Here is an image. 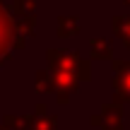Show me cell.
Listing matches in <instances>:
<instances>
[{
	"label": "cell",
	"instance_id": "cell-2",
	"mask_svg": "<svg viewBox=\"0 0 130 130\" xmlns=\"http://www.w3.org/2000/svg\"><path fill=\"white\" fill-rule=\"evenodd\" d=\"M14 39H17V31H14V12H10L3 5V0H0V68L7 60H12Z\"/></svg>",
	"mask_w": 130,
	"mask_h": 130
},
{
	"label": "cell",
	"instance_id": "cell-8",
	"mask_svg": "<svg viewBox=\"0 0 130 130\" xmlns=\"http://www.w3.org/2000/svg\"><path fill=\"white\" fill-rule=\"evenodd\" d=\"M34 14H14V31L17 36H24V39H31L34 36Z\"/></svg>",
	"mask_w": 130,
	"mask_h": 130
},
{
	"label": "cell",
	"instance_id": "cell-9",
	"mask_svg": "<svg viewBox=\"0 0 130 130\" xmlns=\"http://www.w3.org/2000/svg\"><path fill=\"white\" fill-rule=\"evenodd\" d=\"M79 34V22L77 17H58V36L60 39H70Z\"/></svg>",
	"mask_w": 130,
	"mask_h": 130
},
{
	"label": "cell",
	"instance_id": "cell-6",
	"mask_svg": "<svg viewBox=\"0 0 130 130\" xmlns=\"http://www.w3.org/2000/svg\"><path fill=\"white\" fill-rule=\"evenodd\" d=\"M34 130H58L56 116H51L46 104H36L34 106Z\"/></svg>",
	"mask_w": 130,
	"mask_h": 130
},
{
	"label": "cell",
	"instance_id": "cell-14",
	"mask_svg": "<svg viewBox=\"0 0 130 130\" xmlns=\"http://www.w3.org/2000/svg\"><path fill=\"white\" fill-rule=\"evenodd\" d=\"M92 125L94 128H101V113H94V116H92Z\"/></svg>",
	"mask_w": 130,
	"mask_h": 130
},
{
	"label": "cell",
	"instance_id": "cell-10",
	"mask_svg": "<svg viewBox=\"0 0 130 130\" xmlns=\"http://www.w3.org/2000/svg\"><path fill=\"white\" fill-rule=\"evenodd\" d=\"M34 89H36L39 94H48V92H53V89H56L51 70H39V72L34 75Z\"/></svg>",
	"mask_w": 130,
	"mask_h": 130
},
{
	"label": "cell",
	"instance_id": "cell-5",
	"mask_svg": "<svg viewBox=\"0 0 130 130\" xmlns=\"http://www.w3.org/2000/svg\"><path fill=\"white\" fill-rule=\"evenodd\" d=\"M123 101L104 104L101 108V130H123Z\"/></svg>",
	"mask_w": 130,
	"mask_h": 130
},
{
	"label": "cell",
	"instance_id": "cell-4",
	"mask_svg": "<svg viewBox=\"0 0 130 130\" xmlns=\"http://www.w3.org/2000/svg\"><path fill=\"white\" fill-rule=\"evenodd\" d=\"M113 94L118 101L130 104V60H113Z\"/></svg>",
	"mask_w": 130,
	"mask_h": 130
},
{
	"label": "cell",
	"instance_id": "cell-13",
	"mask_svg": "<svg viewBox=\"0 0 130 130\" xmlns=\"http://www.w3.org/2000/svg\"><path fill=\"white\" fill-rule=\"evenodd\" d=\"M36 0H12V12L14 14H34Z\"/></svg>",
	"mask_w": 130,
	"mask_h": 130
},
{
	"label": "cell",
	"instance_id": "cell-16",
	"mask_svg": "<svg viewBox=\"0 0 130 130\" xmlns=\"http://www.w3.org/2000/svg\"><path fill=\"white\" fill-rule=\"evenodd\" d=\"M125 3H128V5H130V0H125Z\"/></svg>",
	"mask_w": 130,
	"mask_h": 130
},
{
	"label": "cell",
	"instance_id": "cell-3",
	"mask_svg": "<svg viewBox=\"0 0 130 130\" xmlns=\"http://www.w3.org/2000/svg\"><path fill=\"white\" fill-rule=\"evenodd\" d=\"M51 75H53V84H56L53 94L58 96V104L65 106L70 101V96L77 92V87L82 84V77L75 70H51Z\"/></svg>",
	"mask_w": 130,
	"mask_h": 130
},
{
	"label": "cell",
	"instance_id": "cell-15",
	"mask_svg": "<svg viewBox=\"0 0 130 130\" xmlns=\"http://www.w3.org/2000/svg\"><path fill=\"white\" fill-rule=\"evenodd\" d=\"M0 130H10L7 125H5V123H0Z\"/></svg>",
	"mask_w": 130,
	"mask_h": 130
},
{
	"label": "cell",
	"instance_id": "cell-1",
	"mask_svg": "<svg viewBox=\"0 0 130 130\" xmlns=\"http://www.w3.org/2000/svg\"><path fill=\"white\" fill-rule=\"evenodd\" d=\"M46 63L48 70H75L82 77V82L92 79V68L87 60L79 58L77 51H58V48H48L46 51Z\"/></svg>",
	"mask_w": 130,
	"mask_h": 130
},
{
	"label": "cell",
	"instance_id": "cell-11",
	"mask_svg": "<svg viewBox=\"0 0 130 130\" xmlns=\"http://www.w3.org/2000/svg\"><path fill=\"white\" fill-rule=\"evenodd\" d=\"M3 123L10 130H34V116H12V113H7L3 118Z\"/></svg>",
	"mask_w": 130,
	"mask_h": 130
},
{
	"label": "cell",
	"instance_id": "cell-7",
	"mask_svg": "<svg viewBox=\"0 0 130 130\" xmlns=\"http://www.w3.org/2000/svg\"><path fill=\"white\" fill-rule=\"evenodd\" d=\"M89 53H92V60H108V58H113L111 39H94L89 43Z\"/></svg>",
	"mask_w": 130,
	"mask_h": 130
},
{
	"label": "cell",
	"instance_id": "cell-12",
	"mask_svg": "<svg viewBox=\"0 0 130 130\" xmlns=\"http://www.w3.org/2000/svg\"><path fill=\"white\" fill-rule=\"evenodd\" d=\"M113 34L130 48V17H113Z\"/></svg>",
	"mask_w": 130,
	"mask_h": 130
}]
</instances>
